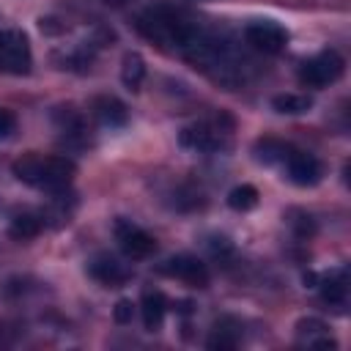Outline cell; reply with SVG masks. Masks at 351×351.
<instances>
[{
    "instance_id": "16",
    "label": "cell",
    "mask_w": 351,
    "mask_h": 351,
    "mask_svg": "<svg viewBox=\"0 0 351 351\" xmlns=\"http://www.w3.org/2000/svg\"><path fill=\"white\" fill-rule=\"evenodd\" d=\"M291 151H293V148H291L288 143L274 140V137H263V140H258V143L252 145V156H255L261 165H285V159H288Z\"/></svg>"
},
{
    "instance_id": "20",
    "label": "cell",
    "mask_w": 351,
    "mask_h": 351,
    "mask_svg": "<svg viewBox=\"0 0 351 351\" xmlns=\"http://www.w3.org/2000/svg\"><path fill=\"white\" fill-rule=\"evenodd\" d=\"M258 197L261 195H258V189L252 184H241V186H233L228 192V206L233 211H250V208L258 206Z\"/></svg>"
},
{
    "instance_id": "8",
    "label": "cell",
    "mask_w": 351,
    "mask_h": 351,
    "mask_svg": "<svg viewBox=\"0 0 351 351\" xmlns=\"http://www.w3.org/2000/svg\"><path fill=\"white\" fill-rule=\"evenodd\" d=\"M285 173L296 186H315L324 178V165L307 151H291L285 159Z\"/></svg>"
},
{
    "instance_id": "18",
    "label": "cell",
    "mask_w": 351,
    "mask_h": 351,
    "mask_svg": "<svg viewBox=\"0 0 351 351\" xmlns=\"http://www.w3.org/2000/svg\"><path fill=\"white\" fill-rule=\"evenodd\" d=\"M271 107L282 115H302V112H310L313 99L307 93H280L271 99Z\"/></svg>"
},
{
    "instance_id": "11",
    "label": "cell",
    "mask_w": 351,
    "mask_h": 351,
    "mask_svg": "<svg viewBox=\"0 0 351 351\" xmlns=\"http://www.w3.org/2000/svg\"><path fill=\"white\" fill-rule=\"evenodd\" d=\"M318 291H321V299L335 307V310H343L346 302H348V274L346 269H337V271H329L318 280Z\"/></svg>"
},
{
    "instance_id": "19",
    "label": "cell",
    "mask_w": 351,
    "mask_h": 351,
    "mask_svg": "<svg viewBox=\"0 0 351 351\" xmlns=\"http://www.w3.org/2000/svg\"><path fill=\"white\" fill-rule=\"evenodd\" d=\"M55 123H58V129L63 132V137H80V134L85 132L82 115H80L74 107H58V110H55Z\"/></svg>"
},
{
    "instance_id": "13",
    "label": "cell",
    "mask_w": 351,
    "mask_h": 351,
    "mask_svg": "<svg viewBox=\"0 0 351 351\" xmlns=\"http://www.w3.org/2000/svg\"><path fill=\"white\" fill-rule=\"evenodd\" d=\"M165 313H167V299L162 291H143V299H140V315H143V324L148 332H156L165 321Z\"/></svg>"
},
{
    "instance_id": "23",
    "label": "cell",
    "mask_w": 351,
    "mask_h": 351,
    "mask_svg": "<svg viewBox=\"0 0 351 351\" xmlns=\"http://www.w3.org/2000/svg\"><path fill=\"white\" fill-rule=\"evenodd\" d=\"M291 225H293V230L304 239V236H313V230H315V225H313V219L310 217H304V214H299V219H291Z\"/></svg>"
},
{
    "instance_id": "4",
    "label": "cell",
    "mask_w": 351,
    "mask_h": 351,
    "mask_svg": "<svg viewBox=\"0 0 351 351\" xmlns=\"http://www.w3.org/2000/svg\"><path fill=\"white\" fill-rule=\"evenodd\" d=\"M178 143L189 151L214 154V151H225L230 145V132H225L214 121H197V123H189V126L181 129Z\"/></svg>"
},
{
    "instance_id": "24",
    "label": "cell",
    "mask_w": 351,
    "mask_h": 351,
    "mask_svg": "<svg viewBox=\"0 0 351 351\" xmlns=\"http://www.w3.org/2000/svg\"><path fill=\"white\" fill-rule=\"evenodd\" d=\"M110 3H126V0H110Z\"/></svg>"
},
{
    "instance_id": "15",
    "label": "cell",
    "mask_w": 351,
    "mask_h": 351,
    "mask_svg": "<svg viewBox=\"0 0 351 351\" xmlns=\"http://www.w3.org/2000/svg\"><path fill=\"white\" fill-rule=\"evenodd\" d=\"M41 230H44V214H38V211H19V214H14V219L8 225L11 239H19V241L36 239Z\"/></svg>"
},
{
    "instance_id": "6",
    "label": "cell",
    "mask_w": 351,
    "mask_h": 351,
    "mask_svg": "<svg viewBox=\"0 0 351 351\" xmlns=\"http://www.w3.org/2000/svg\"><path fill=\"white\" fill-rule=\"evenodd\" d=\"M244 38L252 49L263 52V55H277L285 49L288 44V30L277 22H269V19H258V22H250L244 27Z\"/></svg>"
},
{
    "instance_id": "7",
    "label": "cell",
    "mask_w": 351,
    "mask_h": 351,
    "mask_svg": "<svg viewBox=\"0 0 351 351\" xmlns=\"http://www.w3.org/2000/svg\"><path fill=\"white\" fill-rule=\"evenodd\" d=\"M159 271L167 274V277H173V280H181V282H186V285H195V288L208 285V266H206L200 258L186 255V252L167 258V261L159 266Z\"/></svg>"
},
{
    "instance_id": "17",
    "label": "cell",
    "mask_w": 351,
    "mask_h": 351,
    "mask_svg": "<svg viewBox=\"0 0 351 351\" xmlns=\"http://www.w3.org/2000/svg\"><path fill=\"white\" fill-rule=\"evenodd\" d=\"M143 80H145V60L137 52H126L123 63H121V82L129 90H140Z\"/></svg>"
},
{
    "instance_id": "22",
    "label": "cell",
    "mask_w": 351,
    "mask_h": 351,
    "mask_svg": "<svg viewBox=\"0 0 351 351\" xmlns=\"http://www.w3.org/2000/svg\"><path fill=\"white\" fill-rule=\"evenodd\" d=\"M115 321L118 324H132V318H134V304L129 302V299H121L118 304H115Z\"/></svg>"
},
{
    "instance_id": "2",
    "label": "cell",
    "mask_w": 351,
    "mask_h": 351,
    "mask_svg": "<svg viewBox=\"0 0 351 351\" xmlns=\"http://www.w3.org/2000/svg\"><path fill=\"white\" fill-rule=\"evenodd\" d=\"M346 71V60L340 52L335 49H326V52H318L315 58L304 60L302 69H299V82L307 85V88H326L332 82H337Z\"/></svg>"
},
{
    "instance_id": "12",
    "label": "cell",
    "mask_w": 351,
    "mask_h": 351,
    "mask_svg": "<svg viewBox=\"0 0 351 351\" xmlns=\"http://www.w3.org/2000/svg\"><path fill=\"white\" fill-rule=\"evenodd\" d=\"M90 110H93L96 121L101 126H110V129H118V126H123L129 121L126 104L121 99H115V96H96L93 104H90Z\"/></svg>"
},
{
    "instance_id": "9",
    "label": "cell",
    "mask_w": 351,
    "mask_h": 351,
    "mask_svg": "<svg viewBox=\"0 0 351 351\" xmlns=\"http://www.w3.org/2000/svg\"><path fill=\"white\" fill-rule=\"evenodd\" d=\"M88 274H90L96 282H101V285L118 288V285H123V282L132 277V269H129L126 263H121L118 258L101 252V255H96V258L88 261Z\"/></svg>"
},
{
    "instance_id": "10",
    "label": "cell",
    "mask_w": 351,
    "mask_h": 351,
    "mask_svg": "<svg viewBox=\"0 0 351 351\" xmlns=\"http://www.w3.org/2000/svg\"><path fill=\"white\" fill-rule=\"evenodd\" d=\"M296 343L307 348H337V340L332 337L329 326L313 315L296 321Z\"/></svg>"
},
{
    "instance_id": "21",
    "label": "cell",
    "mask_w": 351,
    "mask_h": 351,
    "mask_svg": "<svg viewBox=\"0 0 351 351\" xmlns=\"http://www.w3.org/2000/svg\"><path fill=\"white\" fill-rule=\"evenodd\" d=\"M14 129H16V118H14V112H11L8 107H3V104H0V140L11 137V134H14Z\"/></svg>"
},
{
    "instance_id": "1",
    "label": "cell",
    "mask_w": 351,
    "mask_h": 351,
    "mask_svg": "<svg viewBox=\"0 0 351 351\" xmlns=\"http://www.w3.org/2000/svg\"><path fill=\"white\" fill-rule=\"evenodd\" d=\"M77 167L71 159L66 156H38V154H27L22 159L14 162V176L27 184V186H36L47 195H55V192H66L71 178H74Z\"/></svg>"
},
{
    "instance_id": "5",
    "label": "cell",
    "mask_w": 351,
    "mask_h": 351,
    "mask_svg": "<svg viewBox=\"0 0 351 351\" xmlns=\"http://www.w3.org/2000/svg\"><path fill=\"white\" fill-rule=\"evenodd\" d=\"M112 233H115V241L121 247V252L129 258V261H145L156 252V241L151 233H145L140 225H134L132 219L126 217H118L115 225H112Z\"/></svg>"
},
{
    "instance_id": "14",
    "label": "cell",
    "mask_w": 351,
    "mask_h": 351,
    "mask_svg": "<svg viewBox=\"0 0 351 351\" xmlns=\"http://www.w3.org/2000/svg\"><path fill=\"white\" fill-rule=\"evenodd\" d=\"M241 343V324L233 321V318H219L206 340V346L211 351H230Z\"/></svg>"
},
{
    "instance_id": "3",
    "label": "cell",
    "mask_w": 351,
    "mask_h": 351,
    "mask_svg": "<svg viewBox=\"0 0 351 351\" xmlns=\"http://www.w3.org/2000/svg\"><path fill=\"white\" fill-rule=\"evenodd\" d=\"M33 66L30 41L22 30H0V71L3 74H27Z\"/></svg>"
}]
</instances>
